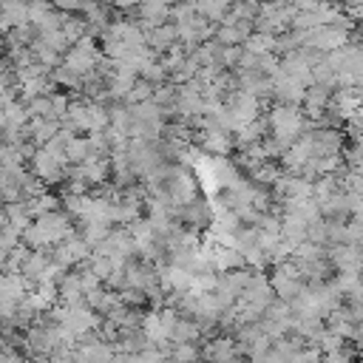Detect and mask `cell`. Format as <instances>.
I'll use <instances>...</instances> for the list:
<instances>
[{
	"label": "cell",
	"instance_id": "obj_3",
	"mask_svg": "<svg viewBox=\"0 0 363 363\" xmlns=\"http://www.w3.org/2000/svg\"><path fill=\"white\" fill-rule=\"evenodd\" d=\"M145 45H147L153 54H164V51L176 48V45H179V31H176V26L167 20V23H159V26L147 28V31H145Z\"/></svg>",
	"mask_w": 363,
	"mask_h": 363
},
{
	"label": "cell",
	"instance_id": "obj_2",
	"mask_svg": "<svg viewBox=\"0 0 363 363\" xmlns=\"http://www.w3.org/2000/svg\"><path fill=\"white\" fill-rule=\"evenodd\" d=\"M145 31L147 28H153V26H159V23H167L170 20V6L167 3H162V0H139L136 3V9L133 11H128Z\"/></svg>",
	"mask_w": 363,
	"mask_h": 363
},
{
	"label": "cell",
	"instance_id": "obj_6",
	"mask_svg": "<svg viewBox=\"0 0 363 363\" xmlns=\"http://www.w3.org/2000/svg\"><path fill=\"white\" fill-rule=\"evenodd\" d=\"M162 3H167V6H176V3H182V0H162Z\"/></svg>",
	"mask_w": 363,
	"mask_h": 363
},
{
	"label": "cell",
	"instance_id": "obj_4",
	"mask_svg": "<svg viewBox=\"0 0 363 363\" xmlns=\"http://www.w3.org/2000/svg\"><path fill=\"white\" fill-rule=\"evenodd\" d=\"M48 3H51L57 11H62V14H79L88 0H48Z\"/></svg>",
	"mask_w": 363,
	"mask_h": 363
},
{
	"label": "cell",
	"instance_id": "obj_5",
	"mask_svg": "<svg viewBox=\"0 0 363 363\" xmlns=\"http://www.w3.org/2000/svg\"><path fill=\"white\" fill-rule=\"evenodd\" d=\"M102 3H108L111 9H116V11L128 14V11H133V9H136V3H139V0H102Z\"/></svg>",
	"mask_w": 363,
	"mask_h": 363
},
{
	"label": "cell",
	"instance_id": "obj_1",
	"mask_svg": "<svg viewBox=\"0 0 363 363\" xmlns=\"http://www.w3.org/2000/svg\"><path fill=\"white\" fill-rule=\"evenodd\" d=\"M292 17H295V9H292L289 0H261L258 3V14L252 20V31L278 37V34L289 31Z\"/></svg>",
	"mask_w": 363,
	"mask_h": 363
}]
</instances>
